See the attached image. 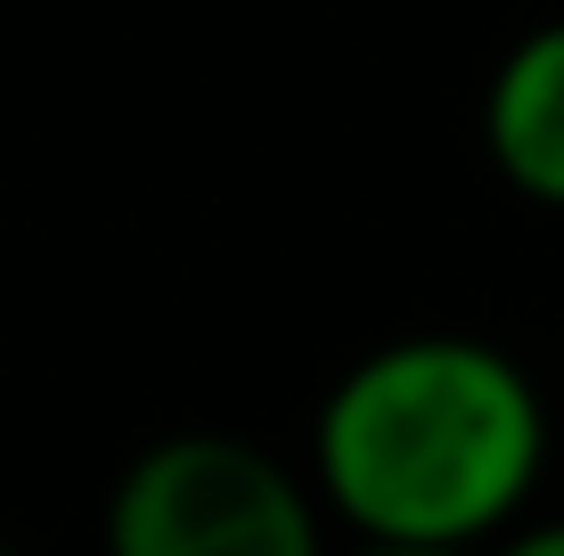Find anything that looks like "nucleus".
Returning <instances> with one entry per match:
<instances>
[{
    "instance_id": "f257e3e1",
    "label": "nucleus",
    "mask_w": 564,
    "mask_h": 556,
    "mask_svg": "<svg viewBox=\"0 0 564 556\" xmlns=\"http://www.w3.org/2000/svg\"><path fill=\"white\" fill-rule=\"evenodd\" d=\"M549 467L532 369L466 328H417L327 385L311 417V491L352 541L491 548Z\"/></svg>"
},
{
    "instance_id": "f03ea898",
    "label": "nucleus",
    "mask_w": 564,
    "mask_h": 556,
    "mask_svg": "<svg viewBox=\"0 0 564 556\" xmlns=\"http://www.w3.org/2000/svg\"><path fill=\"white\" fill-rule=\"evenodd\" d=\"M107 556H327V508L246 434H164L115 475Z\"/></svg>"
},
{
    "instance_id": "7ed1b4c3",
    "label": "nucleus",
    "mask_w": 564,
    "mask_h": 556,
    "mask_svg": "<svg viewBox=\"0 0 564 556\" xmlns=\"http://www.w3.org/2000/svg\"><path fill=\"white\" fill-rule=\"evenodd\" d=\"M482 156L523 205L564 214V17L499 50L482 83Z\"/></svg>"
},
{
    "instance_id": "20e7f679",
    "label": "nucleus",
    "mask_w": 564,
    "mask_h": 556,
    "mask_svg": "<svg viewBox=\"0 0 564 556\" xmlns=\"http://www.w3.org/2000/svg\"><path fill=\"white\" fill-rule=\"evenodd\" d=\"M491 556H564V515H549V524H508Z\"/></svg>"
},
{
    "instance_id": "39448f33",
    "label": "nucleus",
    "mask_w": 564,
    "mask_h": 556,
    "mask_svg": "<svg viewBox=\"0 0 564 556\" xmlns=\"http://www.w3.org/2000/svg\"><path fill=\"white\" fill-rule=\"evenodd\" d=\"M336 556V548H327ZM344 556H482V548H434V541H352Z\"/></svg>"
},
{
    "instance_id": "423d86ee",
    "label": "nucleus",
    "mask_w": 564,
    "mask_h": 556,
    "mask_svg": "<svg viewBox=\"0 0 564 556\" xmlns=\"http://www.w3.org/2000/svg\"><path fill=\"white\" fill-rule=\"evenodd\" d=\"M0 556H9V548H0Z\"/></svg>"
}]
</instances>
